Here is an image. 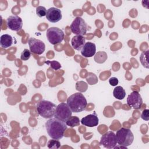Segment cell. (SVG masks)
Instances as JSON below:
<instances>
[{
    "label": "cell",
    "mask_w": 149,
    "mask_h": 149,
    "mask_svg": "<svg viewBox=\"0 0 149 149\" xmlns=\"http://www.w3.org/2000/svg\"><path fill=\"white\" fill-rule=\"evenodd\" d=\"M86 80L88 84L90 85H93L95 84L98 82V78L97 76L91 72H90L88 73V75L86 77Z\"/></svg>",
    "instance_id": "cell-21"
},
{
    "label": "cell",
    "mask_w": 149,
    "mask_h": 149,
    "mask_svg": "<svg viewBox=\"0 0 149 149\" xmlns=\"http://www.w3.org/2000/svg\"><path fill=\"white\" fill-rule=\"evenodd\" d=\"M72 32L76 35L84 36L87 32V24L81 17H76L70 24Z\"/></svg>",
    "instance_id": "cell-7"
},
{
    "label": "cell",
    "mask_w": 149,
    "mask_h": 149,
    "mask_svg": "<svg viewBox=\"0 0 149 149\" xmlns=\"http://www.w3.org/2000/svg\"><path fill=\"white\" fill-rule=\"evenodd\" d=\"M148 52L149 50L147 49L146 51L143 52L140 56V61L141 65L147 69L149 68V64H148Z\"/></svg>",
    "instance_id": "cell-19"
},
{
    "label": "cell",
    "mask_w": 149,
    "mask_h": 149,
    "mask_svg": "<svg viewBox=\"0 0 149 149\" xmlns=\"http://www.w3.org/2000/svg\"><path fill=\"white\" fill-rule=\"evenodd\" d=\"M95 44L91 42H87L81 49V54L86 58H90L95 54Z\"/></svg>",
    "instance_id": "cell-14"
},
{
    "label": "cell",
    "mask_w": 149,
    "mask_h": 149,
    "mask_svg": "<svg viewBox=\"0 0 149 149\" xmlns=\"http://www.w3.org/2000/svg\"><path fill=\"white\" fill-rule=\"evenodd\" d=\"M76 88L80 92H84L87 90V84L83 81H77L76 84Z\"/></svg>",
    "instance_id": "cell-23"
},
{
    "label": "cell",
    "mask_w": 149,
    "mask_h": 149,
    "mask_svg": "<svg viewBox=\"0 0 149 149\" xmlns=\"http://www.w3.org/2000/svg\"><path fill=\"white\" fill-rule=\"evenodd\" d=\"M117 144V140L115 134L112 132L109 131L104 134L100 141V144L104 147L108 149L114 148Z\"/></svg>",
    "instance_id": "cell-8"
},
{
    "label": "cell",
    "mask_w": 149,
    "mask_h": 149,
    "mask_svg": "<svg viewBox=\"0 0 149 149\" xmlns=\"http://www.w3.org/2000/svg\"><path fill=\"white\" fill-rule=\"evenodd\" d=\"M108 58L107 54L104 51H99L94 55V61L98 63H102Z\"/></svg>",
    "instance_id": "cell-18"
},
{
    "label": "cell",
    "mask_w": 149,
    "mask_h": 149,
    "mask_svg": "<svg viewBox=\"0 0 149 149\" xmlns=\"http://www.w3.org/2000/svg\"><path fill=\"white\" fill-rule=\"evenodd\" d=\"M109 83L112 86H116L118 84L119 81L116 77H112L109 79Z\"/></svg>",
    "instance_id": "cell-28"
},
{
    "label": "cell",
    "mask_w": 149,
    "mask_h": 149,
    "mask_svg": "<svg viewBox=\"0 0 149 149\" xmlns=\"http://www.w3.org/2000/svg\"><path fill=\"white\" fill-rule=\"evenodd\" d=\"M72 111L67 103L62 102L58 105L55 109L54 117L65 122L72 116Z\"/></svg>",
    "instance_id": "cell-6"
},
{
    "label": "cell",
    "mask_w": 149,
    "mask_h": 149,
    "mask_svg": "<svg viewBox=\"0 0 149 149\" xmlns=\"http://www.w3.org/2000/svg\"><path fill=\"white\" fill-rule=\"evenodd\" d=\"M31 56V51L28 49H24L21 53L20 59L23 61H27Z\"/></svg>",
    "instance_id": "cell-26"
},
{
    "label": "cell",
    "mask_w": 149,
    "mask_h": 149,
    "mask_svg": "<svg viewBox=\"0 0 149 149\" xmlns=\"http://www.w3.org/2000/svg\"><path fill=\"white\" fill-rule=\"evenodd\" d=\"M56 107V105L51 101L41 100L37 104L36 109L41 116L45 119H50L54 116Z\"/></svg>",
    "instance_id": "cell-3"
},
{
    "label": "cell",
    "mask_w": 149,
    "mask_h": 149,
    "mask_svg": "<svg viewBox=\"0 0 149 149\" xmlns=\"http://www.w3.org/2000/svg\"><path fill=\"white\" fill-rule=\"evenodd\" d=\"M127 104L130 107L135 109H139L141 108L143 104V100L137 91H132L127 98Z\"/></svg>",
    "instance_id": "cell-9"
},
{
    "label": "cell",
    "mask_w": 149,
    "mask_h": 149,
    "mask_svg": "<svg viewBox=\"0 0 149 149\" xmlns=\"http://www.w3.org/2000/svg\"><path fill=\"white\" fill-rule=\"evenodd\" d=\"M99 122L98 118L94 112L93 114H89L81 120V123L83 125L87 127H94L98 125Z\"/></svg>",
    "instance_id": "cell-13"
},
{
    "label": "cell",
    "mask_w": 149,
    "mask_h": 149,
    "mask_svg": "<svg viewBox=\"0 0 149 149\" xmlns=\"http://www.w3.org/2000/svg\"><path fill=\"white\" fill-rule=\"evenodd\" d=\"M45 16L49 22L56 23L61 20L62 12L59 9L55 7H51L47 10Z\"/></svg>",
    "instance_id": "cell-12"
},
{
    "label": "cell",
    "mask_w": 149,
    "mask_h": 149,
    "mask_svg": "<svg viewBox=\"0 0 149 149\" xmlns=\"http://www.w3.org/2000/svg\"><path fill=\"white\" fill-rule=\"evenodd\" d=\"M8 27L13 31H18L20 30L23 26V21L20 17L17 15L9 16L6 19Z\"/></svg>",
    "instance_id": "cell-11"
},
{
    "label": "cell",
    "mask_w": 149,
    "mask_h": 149,
    "mask_svg": "<svg viewBox=\"0 0 149 149\" xmlns=\"http://www.w3.org/2000/svg\"><path fill=\"white\" fill-rule=\"evenodd\" d=\"M47 9L45 7L39 6L36 8V14L40 17L45 16L47 15Z\"/></svg>",
    "instance_id": "cell-25"
},
{
    "label": "cell",
    "mask_w": 149,
    "mask_h": 149,
    "mask_svg": "<svg viewBox=\"0 0 149 149\" xmlns=\"http://www.w3.org/2000/svg\"><path fill=\"white\" fill-rule=\"evenodd\" d=\"M113 95L118 100H123L126 95V91L121 86H116L113 91Z\"/></svg>",
    "instance_id": "cell-17"
},
{
    "label": "cell",
    "mask_w": 149,
    "mask_h": 149,
    "mask_svg": "<svg viewBox=\"0 0 149 149\" xmlns=\"http://www.w3.org/2000/svg\"><path fill=\"white\" fill-rule=\"evenodd\" d=\"M48 41L52 45H56L61 42L64 38L63 31L58 27H49L46 33Z\"/></svg>",
    "instance_id": "cell-5"
},
{
    "label": "cell",
    "mask_w": 149,
    "mask_h": 149,
    "mask_svg": "<svg viewBox=\"0 0 149 149\" xmlns=\"http://www.w3.org/2000/svg\"><path fill=\"white\" fill-rule=\"evenodd\" d=\"M116 137L117 143L120 146L127 147L130 146L134 140V136L129 129L122 127L117 132Z\"/></svg>",
    "instance_id": "cell-4"
},
{
    "label": "cell",
    "mask_w": 149,
    "mask_h": 149,
    "mask_svg": "<svg viewBox=\"0 0 149 149\" xmlns=\"http://www.w3.org/2000/svg\"><path fill=\"white\" fill-rule=\"evenodd\" d=\"M80 120L77 116H71L66 121V124L67 125V126H69L70 127H73L79 126L80 125Z\"/></svg>",
    "instance_id": "cell-20"
},
{
    "label": "cell",
    "mask_w": 149,
    "mask_h": 149,
    "mask_svg": "<svg viewBox=\"0 0 149 149\" xmlns=\"http://www.w3.org/2000/svg\"><path fill=\"white\" fill-rule=\"evenodd\" d=\"M141 118L146 121H148L149 120V110L148 109H144L141 115Z\"/></svg>",
    "instance_id": "cell-27"
},
{
    "label": "cell",
    "mask_w": 149,
    "mask_h": 149,
    "mask_svg": "<svg viewBox=\"0 0 149 149\" xmlns=\"http://www.w3.org/2000/svg\"><path fill=\"white\" fill-rule=\"evenodd\" d=\"M47 147H48V148H49L50 149H51V148L57 149V148H60L61 143L58 141V140L52 139V140H50L48 141Z\"/></svg>",
    "instance_id": "cell-22"
},
{
    "label": "cell",
    "mask_w": 149,
    "mask_h": 149,
    "mask_svg": "<svg viewBox=\"0 0 149 149\" xmlns=\"http://www.w3.org/2000/svg\"><path fill=\"white\" fill-rule=\"evenodd\" d=\"M30 51L37 55L42 54L45 49V45L42 41L35 38H30L28 41Z\"/></svg>",
    "instance_id": "cell-10"
},
{
    "label": "cell",
    "mask_w": 149,
    "mask_h": 149,
    "mask_svg": "<svg viewBox=\"0 0 149 149\" xmlns=\"http://www.w3.org/2000/svg\"><path fill=\"white\" fill-rule=\"evenodd\" d=\"M67 104L72 112H80L86 109L87 102L85 97L81 93H76L67 99Z\"/></svg>",
    "instance_id": "cell-2"
},
{
    "label": "cell",
    "mask_w": 149,
    "mask_h": 149,
    "mask_svg": "<svg viewBox=\"0 0 149 149\" xmlns=\"http://www.w3.org/2000/svg\"><path fill=\"white\" fill-rule=\"evenodd\" d=\"M86 43V38L83 36L76 35L73 37L71 40L72 47L77 51L81 50Z\"/></svg>",
    "instance_id": "cell-15"
},
{
    "label": "cell",
    "mask_w": 149,
    "mask_h": 149,
    "mask_svg": "<svg viewBox=\"0 0 149 149\" xmlns=\"http://www.w3.org/2000/svg\"><path fill=\"white\" fill-rule=\"evenodd\" d=\"M13 43L12 37L7 34H5L1 36L0 38L1 46L3 48H7L10 47Z\"/></svg>",
    "instance_id": "cell-16"
},
{
    "label": "cell",
    "mask_w": 149,
    "mask_h": 149,
    "mask_svg": "<svg viewBox=\"0 0 149 149\" xmlns=\"http://www.w3.org/2000/svg\"><path fill=\"white\" fill-rule=\"evenodd\" d=\"M45 128L50 137L59 140L63 137L65 132L67 129V125L61 120L51 118L45 123Z\"/></svg>",
    "instance_id": "cell-1"
},
{
    "label": "cell",
    "mask_w": 149,
    "mask_h": 149,
    "mask_svg": "<svg viewBox=\"0 0 149 149\" xmlns=\"http://www.w3.org/2000/svg\"><path fill=\"white\" fill-rule=\"evenodd\" d=\"M44 63L50 65L51 68L55 70H58L61 68V64L58 61H45Z\"/></svg>",
    "instance_id": "cell-24"
}]
</instances>
